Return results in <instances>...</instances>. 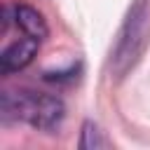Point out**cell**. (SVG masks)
<instances>
[{
  "instance_id": "6da1fadb",
  "label": "cell",
  "mask_w": 150,
  "mask_h": 150,
  "mask_svg": "<svg viewBox=\"0 0 150 150\" xmlns=\"http://www.w3.org/2000/svg\"><path fill=\"white\" fill-rule=\"evenodd\" d=\"M5 122H26L40 131H56L66 117V105L56 94L33 89H5L0 98Z\"/></svg>"
},
{
  "instance_id": "7a4b0ae2",
  "label": "cell",
  "mask_w": 150,
  "mask_h": 150,
  "mask_svg": "<svg viewBox=\"0 0 150 150\" xmlns=\"http://www.w3.org/2000/svg\"><path fill=\"white\" fill-rule=\"evenodd\" d=\"M148 40H150V2L136 0L124 16V23L117 33L110 54V70L115 77H124L138 63V59L148 47Z\"/></svg>"
},
{
  "instance_id": "3957f363",
  "label": "cell",
  "mask_w": 150,
  "mask_h": 150,
  "mask_svg": "<svg viewBox=\"0 0 150 150\" xmlns=\"http://www.w3.org/2000/svg\"><path fill=\"white\" fill-rule=\"evenodd\" d=\"M38 49H40V40L21 33V38L14 40L12 45H7L5 52L0 54V73L2 75H12V73L23 70L26 66L33 63Z\"/></svg>"
},
{
  "instance_id": "277c9868",
  "label": "cell",
  "mask_w": 150,
  "mask_h": 150,
  "mask_svg": "<svg viewBox=\"0 0 150 150\" xmlns=\"http://www.w3.org/2000/svg\"><path fill=\"white\" fill-rule=\"evenodd\" d=\"M12 16H14V23L19 26V30L23 35H30V38H35L40 42L49 35V26H47L45 16L35 7H30V5H16L12 9Z\"/></svg>"
},
{
  "instance_id": "5b68a950",
  "label": "cell",
  "mask_w": 150,
  "mask_h": 150,
  "mask_svg": "<svg viewBox=\"0 0 150 150\" xmlns=\"http://www.w3.org/2000/svg\"><path fill=\"white\" fill-rule=\"evenodd\" d=\"M108 141L103 138V134L98 131V127L94 122H84L82 124V136H80V148H105Z\"/></svg>"
}]
</instances>
